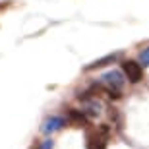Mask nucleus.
<instances>
[{"label": "nucleus", "instance_id": "obj_1", "mask_svg": "<svg viewBox=\"0 0 149 149\" xmlns=\"http://www.w3.org/2000/svg\"><path fill=\"white\" fill-rule=\"evenodd\" d=\"M99 83L109 89L111 97H120V89L124 87V74L120 70H109L99 77Z\"/></svg>", "mask_w": 149, "mask_h": 149}, {"label": "nucleus", "instance_id": "obj_9", "mask_svg": "<svg viewBox=\"0 0 149 149\" xmlns=\"http://www.w3.org/2000/svg\"><path fill=\"white\" fill-rule=\"evenodd\" d=\"M52 147H54V141H52V139H45L37 149H52Z\"/></svg>", "mask_w": 149, "mask_h": 149}, {"label": "nucleus", "instance_id": "obj_2", "mask_svg": "<svg viewBox=\"0 0 149 149\" xmlns=\"http://www.w3.org/2000/svg\"><path fill=\"white\" fill-rule=\"evenodd\" d=\"M122 72L128 77V81H132V83L141 81V77H143V68L136 60H124L122 62Z\"/></svg>", "mask_w": 149, "mask_h": 149}, {"label": "nucleus", "instance_id": "obj_8", "mask_svg": "<svg viewBox=\"0 0 149 149\" xmlns=\"http://www.w3.org/2000/svg\"><path fill=\"white\" fill-rule=\"evenodd\" d=\"M139 64L149 66V47H145V49L139 52Z\"/></svg>", "mask_w": 149, "mask_h": 149}, {"label": "nucleus", "instance_id": "obj_3", "mask_svg": "<svg viewBox=\"0 0 149 149\" xmlns=\"http://www.w3.org/2000/svg\"><path fill=\"white\" fill-rule=\"evenodd\" d=\"M64 126H66V118L52 114V116H49V118L43 122L41 132H43V134H52V132H58V130H62Z\"/></svg>", "mask_w": 149, "mask_h": 149}, {"label": "nucleus", "instance_id": "obj_7", "mask_svg": "<svg viewBox=\"0 0 149 149\" xmlns=\"http://www.w3.org/2000/svg\"><path fill=\"white\" fill-rule=\"evenodd\" d=\"M68 116H70V120H72L74 124H77V126L87 124V114L83 111H74V109H70V111H68Z\"/></svg>", "mask_w": 149, "mask_h": 149}, {"label": "nucleus", "instance_id": "obj_4", "mask_svg": "<svg viewBox=\"0 0 149 149\" xmlns=\"http://www.w3.org/2000/svg\"><path fill=\"white\" fill-rule=\"evenodd\" d=\"M107 136H109V126H103L97 134L89 136L87 147L89 149H105L107 147Z\"/></svg>", "mask_w": 149, "mask_h": 149}, {"label": "nucleus", "instance_id": "obj_5", "mask_svg": "<svg viewBox=\"0 0 149 149\" xmlns=\"http://www.w3.org/2000/svg\"><path fill=\"white\" fill-rule=\"evenodd\" d=\"M81 111L87 116H97L101 112V103L97 99H85L83 101V109Z\"/></svg>", "mask_w": 149, "mask_h": 149}, {"label": "nucleus", "instance_id": "obj_6", "mask_svg": "<svg viewBox=\"0 0 149 149\" xmlns=\"http://www.w3.org/2000/svg\"><path fill=\"white\" fill-rule=\"evenodd\" d=\"M118 52H114V54H107L105 58H101V60H95V62H91L89 66H85V72H89V70H95V68H103V66H107V64H112V62L118 58Z\"/></svg>", "mask_w": 149, "mask_h": 149}]
</instances>
